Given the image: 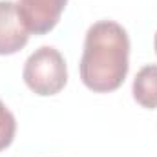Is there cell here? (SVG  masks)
Listing matches in <instances>:
<instances>
[{"label": "cell", "mask_w": 157, "mask_h": 157, "mask_svg": "<svg viewBox=\"0 0 157 157\" xmlns=\"http://www.w3.org/2000/svg\"><path fill=\"white\" fill-rule=\"evenodd\" d=\"M130 39L113 20H99L86 31L80 57V78L97 93L117 90L128 75Z\"/></svg>", "instance_id": "6da1fadb"}, {"label": "cell", "mask_w": 157, "mask_h": 157, "mask_svg": "<svg viewBox=\"0 0 157 157\" xmlns=\"http://www.w3.org/2000/svg\"><path fill=\"white\" fill-rule=\"evenodd\" d=\"M22 78L37 95L49 97L59 93L68 82V68L62 53L51 46L35 49L24 64Z\"/></svg>", "instance_id": "7a4b0ae2"}, {"label": "cell", "mask_w": 157, "mask_h": 157, "mask_svg": "<svg viewBox=\"0 0 157 157\" xmlns=\"http://www.w3.org/2000/svg\"><path fill=\"white\" fill-rule=\"evenodd\" d=\"M29 40V29L18 11L17 2L0 0V55L20 51Z\"/></svg>", "instance_id": "3957f363"}, {"label": "cell", "mask_w": 157, "mask_h": 157, "mask_svg": "<svg viewBox=\"0 0 157 157\" xmlns=\"http://www.w3.org/2000/svg\"><path fill=\"white\" fill-rule=\"evenodd\" d=\"M68 0H18V11L29 33H49L60 20Z\"/></svg>", "instance_id": "277c9868"}, {"label": "cell", "mask_w": 157, "mask_h": 157, "mask_svg": "<svg viewBox=\"0 0 157 157\" xmlns=\"http://www.w3.org/2000/svg\"><path fill=\"white\" fill-rule=\"evenodd\" d=\"M133 99L148 110L157 108V64H148L137 71L133 78Z\"/></svg>", "instance_id": "5b68a950"}, {"label": "cell", "mask_w": 157, "mask_h": 157, "mask_svg": "<svg viewBox=\"0 0 157 157\" xmlns=\"http://www.w3.org/2000/svg\"><path fill=\"white\" fill-rule=\"evenodd\" d=\"M15 132H17V121L15 115L6 108V104L0 101V152L6 150L13 139H15Z\"/></svg>", "instance_id": "8992f818"}, {"label": "cell", "mask_w": 157, "mask_h": 157, "mask_svg": "<svg viewBox=\"0 0 157 157\" xmlns=\"http://www.w3.org/2000/svg\"><path fill=\"white\" fill-rule=\"evenodd\" d=\"M154 48H155V53H157V31H155V37H154Z\"/></svg>", "instance_id": "52a82bcc"}]
</instances>
